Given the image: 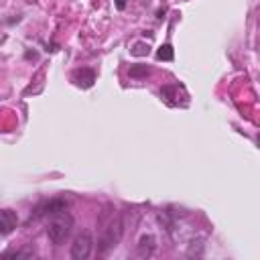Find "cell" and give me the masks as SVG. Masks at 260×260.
<instances>
[{
    "instance_id": "8992f818",
    "label": "cell",
    "mask_w": 260,
    "mask_h": 260,
    "mask_svg": "<svg viewBox=\"0 0 260 260\" xmlns=\"http://www.w3.org/2000/svg\"><path fill=\"white\" fill-rule=\"evenodd\" d=\"M71 81L77 85V87H83V89H89L95 81V69L93 67H77L73 69L71 73Z\"/></svg>"
},
{
    "instance_id": "4fadbf2b",
    "label": "cell",
    "mask_w": 260,
    "mask_h": 260,
    "mask_svg": "<svg viewBox=\"0 0 260 260\" xmlns=\"http://www.w3.org/2000/svg\"><path fill=\"white\" fill-rule=\"evenodd\" d=\"M256 142H258V146H260V134H258V136H256Z\"/></svg>"
},
{
    "instance_id": "ba28073f",
    "label": "cell",
    "mask_w": 260,
    "mask_h": 260,
    "mask_svg": "<svg viewBox=\"0 0 260 260\" xmlns=\"http://www.w3.org/2000/svg\"><path fill=\"white\" fill-rule=\"evenodd\" d=\"M156 59H158V61H173V59H175V49H173V45H171V43L160 45V47L156 49Z\"/></svg>"
},
{
    "instance_id": "277c9868",
    "label": "cell",
    "mask_w": 260,
    "mask_h": 260,
    "mask_svg": "<svg viewBox=\"0 0 260 260\" xmlns=\"http://www.w3.org/2000/svg\"><path fill=\"white\" fill-rule=\"evenodd\" d=\"M61 209H67V199H65V197H53V199L41 201V203L32 209L30 219H47L51 213L61 211Z\"/></svg>"
},
{
    "instance_id": "3957f363",
    "label": "cell",
    "mask_w": 260,
    "mask_h": 260,
    "mask_svg": "<svg viewBox=\"0 0 260 260\" xmlns=\"http://www.w3.org/2000/svg\"><path fill=\"white\" fill-rule=\"evenodd\" d=\"M93 248H95V242H93L91 232H89V230H83L81 234H77V236L73 238L69 256H71L73 260H87V258L93 254Z\"/></svg>"
},
{
    "instance_id": "5b68a950",
    "label": "cell",
    "mask_w": 260,
    "mask_h": 260,
    "mask_svg": "<svg viewBox=\"0 0 260 260\" xmlns=\"http://www.w3.org/2000/svg\"><path fill=\"white\" fill-rule=\"evenodd\" d=\"M156 238L152 234H142L136 242V248H134V256L136 258H150L154 252H156Z\"/></svg>"
},
{
    "instance_id": "6da1fadb",
    "label": "cell",
    "mask_w": 260,
    "mask_h": 260,
    "mask_svg": "<svg viewBox=\"0 0 260 260\" xmlns=\"http://www.w3.org/2000/svg\"><path fill=\"white\" fill-rule=\"evenodd\" d=\"M126 230V219L122 211H118L114 205H104V209L98 215V254H108L114 250Z\"/></svg>"
},
{
    "instance_id": "7c38bea8",
    "label": "cell",
    "mask_w": 260,
    "mask_h": 260,
    "mask_svg": "<svg viewBox=\"0 0 260 260\" xmlns=\"http://www.w3.org/2000/svg\"><path fill=\"white\" fill-rule=\"evenodd\" d=\"M126 2H128V0H114V4H116L118 10H124V8H126Z\"/></svg>"
},
{
    "instance_id": "30bf717a",
    "label": "cell",
    "mask_w": 260,
    "mask_h": 260,
    "mask_svg": "<svg viewBox=\"0 0 260 260\" xmlns=\"http://www.w3.org/2000/svg\"><path fill=\"white\" fill-rule=\"evenodd\" d=\"M128 73H130L132 79H142V77H146L150 73V67H146V65H132Z\"/></svg>"
},
{
    "instance_id": "9c48e42d",
    "label": "cell",
    "mask_w": 260,
    "mask_h": 260,
    "mask_svg": "<svg viewBox=\"0 0 260 260\" xmlns=\"http://www.w3.org/2000/svg\"><path fill=\"white\" fill-rule=\"evenodd\" d=\"M150 53V45L146 41H136L132 47H130V55L132 57H146Z\"/></svg>"
},
{
    "instance_id": "7a4b0ae2",
    "label": "cell",
    "mask_w": 260,
    "mask_h": 260,
    "mask_svg": "<svg viewBox=\"0 0 260 260\" xmlns=\"http://www.w3.org/2000/svg\"><path fill=\"white\" fill-rule=\"evenodd\" d=\"M73 232V217L67 209L55 211L47 217V238L53 246H63Z\"/></svg>"
},
{
    "instance_id": "52a82bcc",
    "label": "cell",
    "mask_w": 260,
    "mask_h": 260,
    "mask_svg": "<svg viewBox=\"0 0 260 260\" xmlns=\"http://www.w3.org/2000/svg\"><path fill=\"white\" fill-rule=\"evenodd\" d=\"M16 223H18V217H16V213L12 211V209H2L0 211V234L6 238L14 228H16Z\"/></svg>"
},
{
    "instance_id": "8fae6325",
    "label": "cell",
    "mask_w": 260,
    "mask_h": 260,
    "mask_svg": "<svg viewBox=\"0 0 260 260\" xmlns=\"http://www.w3.org/2000/svg\"><path fill=\"white\" fill-rule=\"evenodd\" d=\"M4 256L6 258H32L35 252L32 250H6Z\"/></svg>"
}]
</instances>
